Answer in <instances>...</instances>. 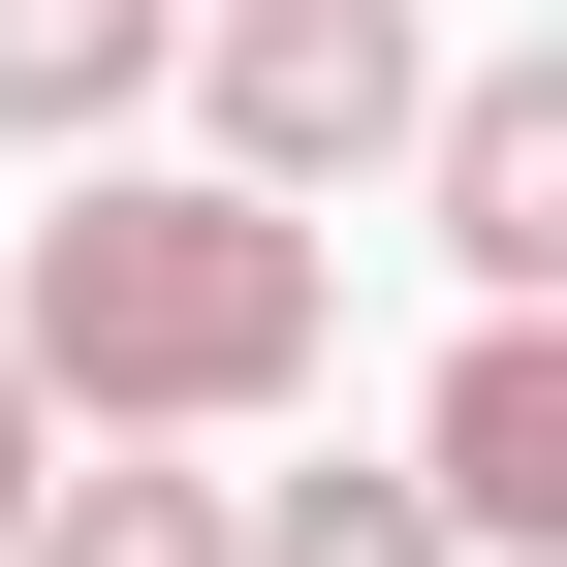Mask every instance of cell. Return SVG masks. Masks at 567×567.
Masks as SVG:
<instances>
[{
    "instance_id": "obj_3",
    "label": "cell",
    "mask_w": 567,
    "mask_h": 567,
    "mask_svg": "<svg viewBox=\"0 0 567 567\" xmlns=\"http://www.w3.org/2000/svg\"><path fill=\"white\" fill-rule=\"evenodd\" d=\"M410 473L473 505V567H567V316H473L410 379Z\"/></svg>"
},
{
    "instance_id": "obj_7",
    "label": "cell",
    "mask_w": 567,
    "mask_h": 567,
    "mask_svg": "<svg viewBox=\"0 0 567 567\" xmlns=\"http://www.w3.org/2000/svg\"><path fill=\"white\" fill-rule=\"evenodd\" d=\"M32 567H252V505H221V473H126V442H95V473H63V536H32Z\"/></svg>"
},
{
    "instance_id": "obj_6",
    "label": "cell",
    "mask_w": 567,
    "mask_h": 567,
    "mask_svg": "<svg viewBox=\"0 0 567 567\" xmlns=\"http://www.w3.org/2000/svg\"><path fill=\"white\" fill-rule=\"evenodd\" d=\"M252 567H473L442 473H252Z\"/></svg>"
},
{
    "instance_id": "obj_8",
    "label": "cell",
    "mask_w": 567,
    "mask_h": 567,
    "mask_svg": "<svg viewBox=\"0 0 567 567\" xmlns=\"http://www.w3.org/2000/svg\"><path fill=\"white\" fill-rule=\"evenodd\" d=\"M63 536V410H32V347H0V567Z\"/></svg>"
},
{
    "instance_id": "obj_1",
    "label": "cell",
    "mask_w": 567,
    "mask_h": 567,
    "mask_svg": "<svg viewBox=\"0 0 567 567\" xmlns=\"http://www.w3.org/2000/svg\"><path fill=\"white\" fill-rule=\"evenodd\" d=\"M0 347H32L63 442H252V410H316L347 252L284 221V189H221V158H95L32 221V284H0Z\"/></svg>"
},
{
    "instance_id": "obj_4",
    "label": "cell",
    "mask_w": 567,
    "mask_h": 567,
    "mask_svg": "<svg viewBox=\"0 0 567 567\" xmlns=\"http://www.w3.org/2000/svg\"><path fill=\"white\" fill-rule=\"evenodd\" d=\"M410 189H442V252H473V316H567V32H536V63H473Z\"/></svg>"
},
{
    "instance_id": "obj_2",
    "label": "cell",
    "mask_w": 567,
    "mask_h": 567,
    "mask_svg": "<svg viewBox=\"0 0 567 567\" xmlns=\"http://www.w3.org/2000/svg\"><path fill=\"white\" fill-rule=\"evenodd\" d=\"M189 95H221V189H284V221H316L347 158H442L473 63L410 32V0H221V32H189Z\"/></svg>"
},
{
    "instance_id": "obj_5",
    "label": "cell",
    "mask_w": 567,
    "mask_h": 567,
    "mask_svg": "<svg viewBox=\"0 0 567 567\" xmlns=\"http://www.w3.org/2000/svg\"><path fill=\"white\" fill-rule=\"evenodd\" d=\"M189 32H221V0H0V158H63V189H95V126L158 95Z\"/></svg>"
}]
</instances>
